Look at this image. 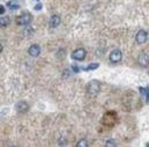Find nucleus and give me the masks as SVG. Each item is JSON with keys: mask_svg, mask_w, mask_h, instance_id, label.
I'll return each mask as SVG.
<instances>
[{"mask_svg": "<svg viewBox=\"0 0 149 147\" xmlns=\"http://www.w3.org/2000/svg\"><path fill=\"white\" fill-rule=\"evenodd\" d=\"M87 90H88V93L91 94V95L98 94L100 90H101V85H100V82H98L97 80L90 81V82L88 83V86H87Z\"/></svg>", "mask_w": 149, "mask_h": 147, "instance_id": "nucleus-1", "label": "nucleus"}, {"mask_svg": "<svg viewBox=\"0 0 149 147\" xmlns=\"http://www.w3.org/2000/svg\"><path fill=\"white\" fill-rule=\"evenodd\" d=\"M31 14H29V13H23V14H21L20 16H17V19H16V23L19 24V26H27V24H29L30 22H31Z\"/></svg>", "mask_w": 149, "mask_h": 147, "instance_id": "nucleus-2", "label": "nucleus"}, {"mask_svg": "<svg viewBox=\"0 0 149 147\" xmlns=\"http://www.w3.org/2000/svg\"><path fill=\"white\" fill-rule=\"evenodd\" d=\"M86 55H87L86 50L82 49V48H79V49H76V50L73 51L72 58H73L74 60H83V59L86 58Z\"/></svg>", "mask_w": 149, "mask_h": 147, "instance_id": "nucleus-3", "label": "nucleus"}, {"mask_svg": "<svg viewBox=\"0 0 149 147\" xmlns=\"http://www.w3.org/2000/svg\"><path fill=\"white\" fill-rule=\"evenodd\" d=\"M121 58H123V53H121V51L118 50V49L113 50L111 53H110V62L113 63V64L119 63V62L121 60Z\"/></svg>", "mask_w": 149, "mask_h": 147, "instance_id": "nucleus-4", "label": "nucleus"}, {"mask_svg": "<svg viewBox=\"0 0 149 147\" xmlns=\"http://www.w3.org/2000/svg\"><path fill=\"white\" fill-rule=\"evenodd\" d=\"M147 39H148V34H147V32H145V30L138 32V34H136V36H135V41H136L138 44H143V43L147 42Z\"/></svg>", "mask_w": 149, "mask_h": 147, "instance_id": "nucleus-5", "label": "nucleus"}, {"mask_svg": "<svg viewBox=\"0 0 149 147\" xmlns=\"http://www.w3.org/2000/svg\"><path fill=\"white\" fill-rule=\"evenodd\" d=\"M28 52L31 57H38L40 53V46L38 44H33L30 45V48L28 49Z\"/></svg>", "mask_w": 149, "mask_h": 147, "instance_id": "nucleus-6", "label": "nucleus"}, {"mask_svg": "<svg viewBox=\"0 0 149 147\" xmlns=\"http://www.w3.org/2000/svg\"><path fill=\"white\" fill-rule=\"evenodd\" d=\"M61 20H60V16L59 15H52L49 20V26L51 28H57L59 24H60Z\"/></svg>", "mask_w": 149, "mask_h": 147, "instance_id": "nucleus-7", "label": "nucleus"}, {"mask_svg": "<svg viewBox=\"0 0 149 147\" xmlns=\"http://www.w3.org/2000/svg\"><path fill=\"white\" fill-rule=\"evenodd\" d=\"M138 63H139L142 67H146L149 63V56L147 53H145V52L141 53V55L139 56V58H138Z\"/></svg>", "mask_w": 149, "mask_h": 147, "instance_id": "nucleus-8", "label": "nucleus"}, {"mask_svg": "<svg viewBox=\"0 0 149 147\" xmlns=\"http://www.w3.org/2000/svg\"><path fill=\"white\" fill-rule=\"evenodd\" d=\"M15 108H16V110L19 111V112H27L28 109H29V106H28V103L26 101H20L16 104Z\"/></svg>", "mask_w": 149, "mask_h": 147, "instance_id": "nucleus-9", "label": "nucleus"}, {"mask_svg": "<svg viewBox=\"0 0 149 147\" xmlns=\"http://www.w3.org/2000/svg\"><path fill=\"white\" fill-rule=\"evenodd\" d=\"M139 90L142 93V95L146 96V100L149 102V88H143V87H140Z\"/></svg>", "mask_w": 149, "mask_h": 147, "instance_id": "nucleus-10", "label": "nucleus"}, {"mask_svg": "<svg viewBox=\"0 0 149 147\" xmlns=\"http://www.w3.org/2000/svg\"><path fill=\"white\" fill-rule=\"evenodd\" d=\"M0 22H1V26H2V27H6V26L9 23V18H8V16H2Z\"/></svg>", "mask_w": 149, "mask_h": 147, "instance_id": "nucleus-11", "label": "nucleus"}, {"mask_svg": "<svg viewBox=\"0 0 149 147\" xmlns=\"http://www.w3.org/2000/svg\"><path fill=\"white\" fill-rule=\"evenodd\" d=\"M8 7H9L10 9H17V8H19V5L15 4L14 1H9V2H8Z\"/></svg>", "mask_w": 149, "mask_h": 147, "instance_id": "nucleus-12", "label": "nucleus"}, {"mask_svg": "<svg viewBox=\"0 0 149 147\" xmlns=\"http://www.w3.org/2000/svg\"><path fill=\"white\" fill-rule=\"evenodd\" d=\"M97 67H98V64L95 63V64H90V65H89L88 67H86L84 70H86V71H88V70H95V69H97Z\"/></svg>", "mask_w": 149, "mask_h": 147, "instance_id": "nucleus-13", "label": "nucleus"}, {"mask_svg": "<svg viewBox=\"0 0 149 147\" xmlns=\"http://www.w3.org/2000/svg\"><path fill=\"white\" fill-rule=\"evenodd\" d=\"M77 146H79V147L88 146V141H87V140H84V139H82V140H80V141L77 143Z\"/></svg>", "mask_w": 149, "mask_h": 147, "instance_id": "nucleus-14", "label": "nucleus"}, {"mask_svg": "<svg viewBox=\"0 0 149 147\" xmlns=\"http://www.w3.org/2000/svg\"><path fill=\"white\" fill-rule=\"evenodd\" d=\"M105 145H107V146H111V145L114 146V145H117V143H116V141H113V140H108V141L105 143Z\"/></svg>", "mask_w": 149, "mask_h": 147, "instance_id": "nucleus-15", "label": "nucleus"}, {"mask_svg": "<svg viewBox=\"0 0 149 147\" xmlns=\"http://www.w3.org/2000/svg\"><path fill=\"white\" fill-rule=\"evenodd\" d=\"M0 13H1V14L5 13V7H3V6H0Z\"/></svg>", "mask_w": 149, "mask_h": 147, "instance_id": "nucleus-16", "label": "nucleus"}, {"mask_svg": "<svg viewBox=\"0 0 149 147\" xmlns=\"http://www.w3.org/2000/svg\"><path fill=\"white\" fill-rule=\"evenodd\" d=\"M147 146H149V143H148V144H147Z\"/></svg>", "mask_w": 149, "mask_h": 147, "instance_id": "nucleus-17", "label": "nucleus"}]
</instances>
